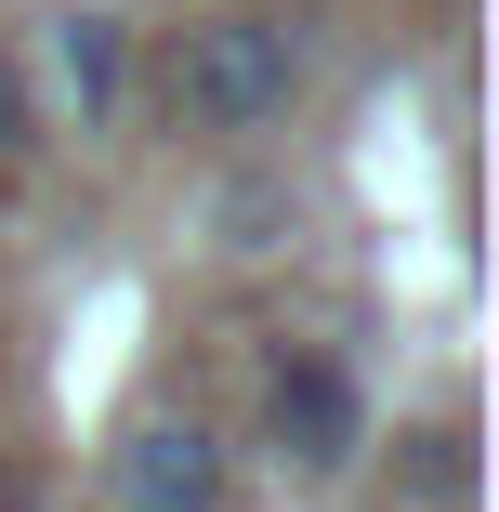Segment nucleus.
<instances>
[{"label": "nucleus", "mask_w": 499, "mask_h": 512, "mask_svg": "<svg viewBox=\"0 0 499 512\" xmlns=\"http://www.w3.org/2000/svg\"><path fill=\"white\" fill-rule=\"evenodd\" d=\"M316 92V27L303 14H211L171 53V132L184 145H276Z\"/></svg>", "instance_id": "f257e3e1"}, {"label": "nucleus", "mask_w": 499, "mask_h": 512, "mask_svg": "<svg viewBox=\"0 0 499 512\" xmlns=\"http://www.w3.org/2000/svg\"><path fill=\"white\" fill-rule=\"evenodd\" d=\"M368 447H381L368 381H355L329 342H263V381H250V460L289 473V486H355Z\"/></svg>", "instance_id": "f03ea898"}, {"label": "nucleus", "mask_w": 499, "mask_h": 512, "mask_svg": "<svg viewBox=\"0 0 499 512\" xmlns=\"http://www.w3.org/2000/svg\"><path fill=\"white\" fill-rule=\"evenodd\" d=\"M106 512H237V434L184 394L119 407L106 434Z\"/></svg>", "instance_id": "7ed1b4c3"}, {"label": "nucleus", "mask_w": 499, "mask_h": 512, "mask_svg": "<svg viewBox=\"0 0 499 512\" xmlns=\"http://www.w3.org/2000/svg\"><path fill=\"white\" fill-rule=\"evenodd\" d=\"M27 92H40V119H66V132H119V119H132V27L106 14V0H66V14H40Z\"/></svg>", "instance_id": "20e7f679"}, {"label": "nucleus", "mask_w": 499, "mask_h": 512, "mask_svg": "<svg viewBox=\"0 0 499 512\" xmlns=\"http://www.w3.org/2000/svg\"><path fill=\"white\" fill-rule=\"evenodd\" d=\"M394 499L460 512L473 499V421H408V434H394Z\"/></svg>", "instance_id": "39448f33"}, {"label": "nucleus", "mask_w": 499, "mask_h": 512, "mask_svg": "<svg viewBox=\"0 0 499 512\" xmlns=\"http://www.w3.org/2000/svg\"><path fill=\"white\" fill-rule=\"evenodd\" d=\"M40 132H53V119H40V92H27V53L0 40V171H27V158H40Z\"/></svg>", "instance_id": "423d86ee"}, {"label": "nucleus", "mask_w": 499, "mask_h": 512, "mask_svg": "<svg viewBox=\"0 0 499 512\" xmlns=\"http://www.w3.org/2000/svg\"><path fill=\"white\" fill-rule=\"evenodd\" d=\"M0 512H66L53 486H27V473H0Z\"/></svg>", "instance_id": "0eeeda50"}]
</instances>
